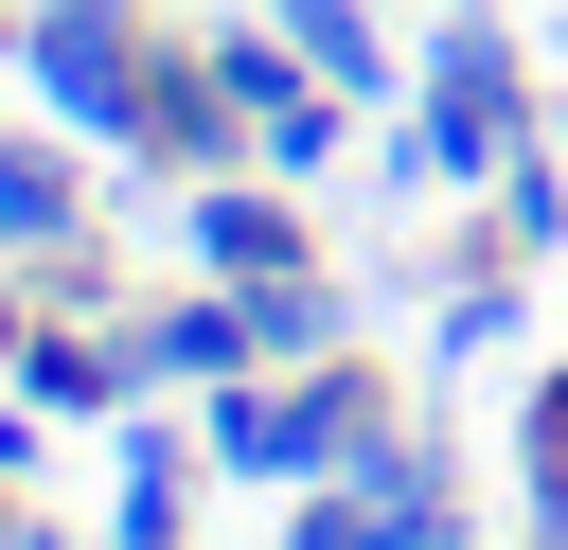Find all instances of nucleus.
<instances>
[{
  "instance_id": "f03ea898",
  "label": "nucleus",
  "mask_w": 568,
  "mask_h": 550,
  "mask_svg": "<svg viewBox=\"0 0 568 550\" xmlns=\"http://www.w3.org/2000/svg\"><path fill=\"white\" fill-rule=\"evenodd\" d=\"M515 124H532V106H515V53H497V35H444V71H426V142H408V160L479 177V160H515Z\"/></svg>"
},
{
  "instance_id": "7ed1b4c3",
  "label": "nucleus",
  "mask_w": 568,
  "mask_h": 550,
  "mask_svg": "<svg viewBox=\"0 0 568 550\" xmlns=\"http://www.w3.org/2000/svg\"><path fill=\"white\" fill-rule=\"evenodd\" d=\"M36 71H53V106H71V124H142V71H124V18H106V0H53Z\"/></svg>"
},
{
  "instance_id": "9d476101",
  "label": "nucleus",
  "mask_w": 568,
  "mask_h": 550,
  "mask_svg": "<svg viewBox=\"0 0 568 550\" xmlns=\"http://www.w3.org/2000/svg\"><path fill=\"white\" fill-rule=\"evenodd\" d=\"M284 550H390V515H373V497H302V532H284Z\"/></svg>"
},
{
  "instance_id": "20e7f679",
  "label": "nucleus",
  "mask_w": 568,
  "mask_h": 550,
  "mask_svg": "<svg viewBox=\"0 0 568 550\" xmlns=\"http://www.w3.org/2000/svg\"><path fill=\"white\" fill-rule=\"evenodd\" d=\"M213 89H231V106H248V142H266V160H284V177H302V160H320V142H337V106H320V89H302V71H284V53H266V35H231V53H213Z\"/></svg>"
},
{
  "instance_id": "9b49d317",
  "label": "nucleus",
  "mask_w": 568,
  "mask_h": 550,
  "mask_svg": "<svg viewBox=\"0 0 568 550\" xmlns=\"http://www.w3.org/2000/svg\"><path fill=\"white\" fill-rule=\"evenodd\" d=\"M0 550H18V532H0Z\"/></svg>"
},
{
  "instance_id": "6e6552de",
  "label": "nucleus",
  "mask_w": 568,
  "mask_h": 550,
  "mask_svg": "<svg viewBox=\"0 0 568 550\" xmlns=\"http://www.w3.org/2000/svg\"><path fill=\"white\" fill-rule=\"evenodd\" d=\"M0 231H36V248L71 231V177H53V160H18V142H0Z\"/></svg>"
},
{
  "instance_id": "39448f33",
  "label": "nucleus",
  "mask_w": 568,
  "mask_h": 550,
  "mask_svg": "<svg viewBox=\"0 0 568 550\" xmlns=\"http://www.w3.org/2000/svg\"><path fill=\"white\" fill-rule=\"evenodd\" d=\"M195 248H213L231 284H284V266H302V231H284L266 195H213V213H195Z\"/></svg>"
},
{
  "instance_id": "423d86ee",
  "label": "nucleus",
  "mask_w": 568,
  "mask_h": 550,
  "mask_svg": "<svg viewBox=\"0 0 568 550\" xmlns=\"http://www.w3.org/2000/svg\"><path fill=\"white\" fill-rule=\"evenodd\" d=\"M248 355V302H178V319H142V373H231Z\"/></svg>"
},
{
  "instance_id": "f257e3e1",
  "label": "nucleus",
  "mask_w": 568,
  "mask_h": 550,
  "mask_svg": "<svg viewBox=\"0 0 568 550\" xmlns=\"http://www.w3.org/2000/svg\"><path fill=\"white\" fill-rule=\"evenodd\" d=\"M373 426H390V408H373L355 373H302V390H231V408H213V461H231V479H320V461H355Z\"/></svg>"
},
{
  "instance_id": "0eeeda50",
  "label": "nucleus",
  "mask_w": 568,
  "mask_h": 550,
  "mask_svg": "<svg viewBox=\"0 0 568 550\" xmlns=\"http://www.w3.org/2000/svg\"><path fill=\"white\" fill-rule=\"evenodd\" d=\"M284 35H302L337 89H373V18H355V0H284Z\"/></svg>"
},
{
  "instance_id": "1a4fd4ad",
  "label": "nucleus",
  "mask_w": 568,
  "mask_h": 550,
  "mask_svg": "<svg viewBox=\"0 0 568 550\" xmlns=\"http://www.w3.org/2000/svg\"><path fill=\"white\" fill-rule=\"evenodd\" d=\"M124 550H178V461H160V444L124 461Z\"/></svg>"
}]
</instances>
